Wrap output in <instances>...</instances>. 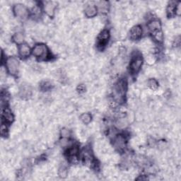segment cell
Returning a JSON list of instances; mask_svg holds the SVG:
<instances>
[{
  "label": "cell",
  "instance_id": "obj_8",
  "mask_svg": "<svg viewBox=\"0 0 181 181\" xmlns=\"http://www.w3.org/2000/svg\"><path fill=\"white\" fill-rule=\"evenodd\" d=\"M142 35V29L139 26H135L130 31V38L132 40H138Z\"/></svg>",
  "mask_w": 181,
  "mask_h": 181
},
{
  "label": "cell",
  "instance_id": "obj_6",
  "mask_svg": "<svg viewBox=\"0 0 181 181\" xmlns=\"http://www.w3.org/2000/svg\"><path fill=\"white\" fill-rule=\"evenodd\" d=\"M110 34L107 30L103 31L98 37V45L100 47H103L107 44Z\"/></svg>",
  "mask_w": 181,
  "mask_h": 181
},
{
  "label": "cell",
  "instance_id": "obj_19",
  "mask_svg": "<svg viewBox=\"0 0 181 181\" xmlns=\"http://www.w3.org/2000/svg\"><path fill=\"white\" fill-rule=\"evenodd\" d=\"M147 86L150 89L155 90L158 89L159 83L155 79H149V81H147Z\"/></svg>",
  "mask_w": 181,
  "mask_h": 181
},
{
  "label": "cell",
  "instance_id": "obj_1",
  "mask_svg": "<svg viewBox=\"0 0 181 181\" xmlns=\"http://www.w3.org/2000/svg\"><path fill=\"white\" fill-rule=\"evenodd\" d=\"M33 55L36 57L41 59H45L48 56V49L47 46L44 44H37L34 46L32 50Z\"/></svg>",
  "mask_w": 181,
  "mask_h": 181
},
{
  "label": "cell",
  "instance_id": "obj_21",
  "mask_svg": "<svg viewBox=\"0 0 181 181\" xmlns=\"http://www.w3.org/2000/svg\"><path fill=\"white\" fill-rule=\"evenodd\" d=\"M154 38L155 39V41H156L158 42H161L164 40V35H163V32L160 31H157L153 33Z\"/></svg>",
  "mask_w": 181,
  "mask_h": 181
},
{
  "label": "cell",
  "instance_id": "obj_26",
  "mask_svg": "<svg viewBox=\"0 0 181 181\" xmlns=\"http://www.w3.org/2000/svg\"><path fill=\"white\" fill-rule=\"evenodd\" d=\"M41 14V8L38 7H34L33 9V14L35 16V17H39Z\"/></svg>",
  "mask_w": 181,
  "mask_h": 181
},
{
  "label": "cell",
  "instance_id": "obj_18",
  "mask_svg": "<svg viewBox=\"0 0 181 181\" xmlns=\"http://www.w3.org/2000/svg\"><path fill=\"white\" fill-rule=\"evenodd\" d=\"M92 117L90 115V114L88 113H83L82 115L80 116V120L81 121L83 122L85 125H88L89 124L90 121H91Z\"/></svg>",
  "mask_w": 181,
  "mask_h": 181
},
{
  "label": "cell",
  "instance_id": "obj_11",
  "mask_svg": "<svg viewBox=\"0 0 181 181\" xmlns=\"http://www.w3.org/2000/svg\"><path fill=\"white\" fill-rule=\"evenodd\" d=\"M147 28L151 32L154 33V32H155V31L161 30V23L159 20L154 19V20L151 21L150 22L148 23Z\"/></svg>",
  "mask_w": 181,
  "mask_h": 181
},
{
  "label": "cell",
  "instance_id": "obj_12",
  "mask_svg": "<svg viewBox=\"0 0 181 181\" xmlns=\"http://www.w3.org/2000/svg\"><path fill=\"white\" fill-rule=\"evenodd\" d=\"M19 94L21 98H29L32 94L31 87L29 86L28 85H23L20 89Z\"/></svg>",
  "mask_w": 181,
  "mask_h": 181
},
{
  "label": "cell",
  "instance_id": "obj_22",
  "mask_svg": "<svg viewBox=\"0 0 181 181\" xmlns=\"http://www.w3.org/2000/svg\"><path fill=\"white\" fill-rule=\"evenodd\" d=\"M79 152V149L77 146H72L68 149L67 150V155L70 156H77Z\"/></svg>",
  "mask_w": 181,
  "mask_h": 181
},
{
  "label": "cell",
  "instance_id": "obj_16",
  "mask_svg": "<svg viewBox=\"0 0 181 181\" xmlns=\"http://www.w3.org/2000/svg\"><path fill=\"white\" fill-rule=\"evenodd\" d=\"M98 9L100 10V12L105 13L107 12L109 9V3L106 1H100L98 3Z\"/></svg>",
  "mask_w": 181,
  "mask_h": 181
},
{
  "label": "cell",
  "instance_id": "obj_29",
  "mask_svg": "<svg viewBox=\"0 0 181 181\" xmlns=\"http://www.w3.org/2000/svg\"><path fill=\"white\" fill-rule=\"evenodd\" d=\"M7 132V128L6 125H4V124L2 123V125H1V135L2 136H4L6 135V133Z\"/></svg>",
  "mask_w": 181,
  "mask_h": 181
},
{
  "label": "cell",
  "instance_id": "obj_10",
  "mask_svg": "<svg viewBox=\"0 0 181 181\" xmlns=\"http://www.w3.org/2000/svg\"><path fill=\"white\" fill-rule=\"evenodd\" d=\"M97 12H98L97 7H95V5H93V4L88 5V6L85 8V10H84L85 15L89 18L94 17L97 14Z\"/></svg>",
  "mask_w": 181,
  "mask_h": 181
},
{
  "label": "cell",
  "instance_id": "obj_15",
  "mask_svg": "<svg viewBox=\"0 0 181 181\" xmlns=\"http://www.w3.org/2000/svg\"><path fill=\"white\" fill-rule=\"evenodd\" d=\"M115 124L117 128L120 130H123L126 128L127 125H128V120H127V119L125 118H121L117 120Z\"/></svg>",
  "mask_w": 181,
  "mask_h": 181
},
{
  "label": "cell",
  "instance_id": "obj_28",
  "mask_svg": "<svg viewBox=\"0 0 181 181\" xmlns=\"http://www.w3.org/2000/svg\"><path fill=\"white\" fill-rule=\"evenodd\" d=\"M175 14L180 16L181 14V7H180V3H177L176 7H175Z\"/></svg>",
  "mask_w": 181,
  "mask_h": 181
},
{
  "label": "cell",
  "instance_id": "obj_14",
  "mask_svg": "<svg viewBox=\"0 0 181 181\" xmlns=\"http://www.w3.org/2000/svg\"><path fill=\"white\" fill-rule=\"evenodd\" d=\"M126 90V84L125 82L122 80L119 81L115 85V90L120 95H122L125 94Z\"/></svg>",
  "mask_w": 181,
  "mask_h": 181
},
{
  "label": "cell",
  "instance_id": "obj_2",
  "mask_svg": "<svg viewBox=\"0 0 181 181\" xmlns=\"http://www.w3.org/2000/svg\"><path fill=\"white\" fill-rule=\"evenodd\" d=\"M7 69L9 73L12 75H16L18 72L19 69V62L14 57H10L6 61Z\"/></svg>",
  "mask_w": 181,
  "mask_h": 181
},
{
  "label": "cell",
  "instance_id": "obj_25",
  "mask_svg": "<svg viewBox=\"0 0 181 181\" xmlns=\"http://www.w3.org/2000/svg\"><path fill=\"white\" fill-rule=\"evenodd\" d=\"M51 84L48 81H42L41 84V87L42 90H49L50 88H51Z\"/></svg>",
  "mask_w": 181,
  "mask_h": 181
},
{
  "label": "cell",
  "instance_id": "obj_9",
  "mask_svg": "<svg viewBox=\"0 0 181 181\" xmlns=\"http://www.w3.org/2000/svg\"><path fill=\"white\" fill-rule=\"evenodd\" d=\"M55 5L52 2H46L44 5V11L47 16L52 17L55 14Z\"/></svg>",
  "mask_w": 181,
  "mask_h": 181
},
{
  "label": "cell",
  "instance_id": "obj_20",
  "mask_svg": "<svg viewBox=\"0 0 181 181\" xmlns=\"http://www.w3.org/2000/svg\"><path fill=\"white\" fill-rule=\"evenodd\" d=\"M13 39H14V41L17 44H23V42L24 41V36L21 33H17L15 34Z\"/></svg>",
  "mask_w": 181,
  "mask_h": 181
},
{
  "label": "cell",
  "instance_id": "obj_27",
  "mask_svg": "<svg viewBox=\"0 0 181 181\" xmlns=\"http://www.w3.org/2000/svg\"><path fill=\"white\" fill-rule=\"evenodd\" d=\"M77 90H78L79 93L82 94V93L85 92V90H86V87H85L84 84H80L77 86Z\"/></svg>",
  "mask_w": 181,
  "mask_h": 181
},
{
  "label": "cell",
  "instance_id": "obj_17",
  "mask_svg": "<svg viewBox=\"0 0 181 181\" xmlns=\"http://www.w3.org/2000/svg\"><path fill=\"white\" fill-rule=\"evenodd\" d=\"M177 3L175 2H171L170 4L167 7V14L169 16H174L175 14V7H176Z\"/></svg>",
  "mask_w": 181,
  "mask_h": 181
},
{
  "label": "cell",
  "instance_id": "obj_3",
  "mask_svg": "<svg viewBox=\"0 0 181 181\" xmlns=\"http://www.w3.org/2000/svg\"><path fill=\"white\" fill-rule=\"evenodd\" d=\"M14 13L16 17L26 19L28 16V10L25 5L22 4H17L14 7Z\"/></svg>",
  "mask_w": 181,
  "mask_h": 181
},
{
  "label": "cell",
  "instance_id": "obj_4",
  "mask_svg": "<svg viewBox=\"0 0 181 181\" xmlns=\"http://www.w3.org/2000/svg\"><path fill=\"white\" fill-rule=\"evenodd\" d=\"M143 64L142 57L139 55H137L133 58L131 63H130V70L132 73H137L140 70Z\"/></svg>",
  "mask_w": 181,
  "mask_h": 181
},
{
  "label": "cell",
  "instance_id": "obj_24",
  "mask_svg": "<svg viewBox=\"0 0 181 181\" xmlns=\"http://www.w3.org/2000/svg\"><path fill=\"white\" fill-rule=\"evenodd\" d=\"M70 135H71L70 131L68 129L63 128L61 130L60 135L62 136V138H66V139H68V138L70 137Z\"/></svg>",
  "mask_w": 181,
  "mask_h": 181
},
{
  "label": "cell",
  "instance_id": "obj_7",
  "mask_svg": "<svg viewBox=\"0 0 181 181\" xmlns=\"http://www.w3.org/2000/svg\"><path fill=\"white\" fill-rule=\"evenodd\" d=\"M31 52V47L27 44H21L18 47V54L23 58L28 57Z\"/></svg>",
  "mask_w": 181,
  "mask_h": 181
},
{
  "label": "cell",
  "instance_id": "obj_13",
  "mask_svg": "<svg viewBox=\"0 0 181 181\" xmlns=\"http://www.w3.org/2000/svg\"><path fill=\"white\" fill-rule=\"evenodd\" d=\"M2 120H4L5 122H12L14 120V115H12V112L9 109L6 108L4 109V110L2 111Z\"/></svg>",
  "mask_w": 181,
  "mask_h": 181
},
{
  "label": "cell",
  "instance_id": "obj_23",
  "mask_svg": "<svg viewBox=\"0 0 181 181\" xmlns=\"http://www.w3.org/2000/svg\"><path fill=\"white\" fill-rule=\"evenodd\" d=\"M67 174H68L67 169H66L65 166H62L60 168L59 171H58V174H59L60 177H61L62 178H65L67 176Z\"/></svg>",
  "mask_w": 181,
  "mask_h": 181
},
{
  "label": "cell",
  "instance_id": "obj_5",
  "mask_svg": "<svg viewBox=\"0 0 181 181\" xmlns=\"http://www.w3.org/2000/svg\"><path fill=\"white\" fill-rule=\"evenodd\" d=\"M113 146L118 151L123 150L126 146V140L124 136L122 135L117 136L115 139H114Z\"/></svg>",
  "mask_w": 181,
  "mask_h": 181
}]
</instances>
